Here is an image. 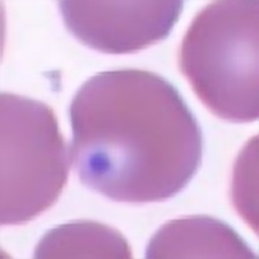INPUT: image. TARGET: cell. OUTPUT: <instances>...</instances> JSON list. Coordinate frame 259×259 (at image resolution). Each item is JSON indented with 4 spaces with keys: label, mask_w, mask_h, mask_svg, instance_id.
I'll use <instances>...</instances> for the list:
<instances>
[{
    "label": "cell",
    "mask_w": 259,
    "mask_h": 259,
    "mask_svg": "<svg viewBox=\"0 0 259 259\" xmlns=\"http://www.w3.org/2000/svg\"><path fill=\"white\" fill-rule=\"evenodd\" d=\"M70 121L80 182L111 200H167L186 188L201 164L196 117L178 89L155 73H99L73 97Z\"/></svg>",
    "instance_id": "6da1fadb"
},
{
    "label": "cell",
    "mask_w": 259,
    "mask_h": 259,
    "mask_svg": "<svg viewBox=\"0 0 259 259\" xmlns=\"http://www.w3.org/2000/svg\"><path fill=\"white\" fill-rule=\"evenodd\" d=\"M258 3L217 2L196 15L178 65L200 101L233 123L258 118Z\"/></svg>",
    "instance_id": "7a4b0ae2"
},
{
    "label": "cell",
    "mask_w": 259,
    "mask_h": 259,
    "mask_svg": "<svg viewBox=\"0 0 259 259\" xmlns=\"http://www.w3.org/2000/svg\"><path fill=\"white\" fill-rule=\"evenodd\" d=\"M70 153L49 105L2 94V224L23 225L51 207L66 185Z\"/></svg>",
    "instance_id": "3957f363"
},
{
    "label": "cell",
    "mask_w": 259,
    "mask_h": 259,
    "mask_svg": "<svg viewBox=\"0 0 259 259\" xmlns=\"http://www.w3.org/2000/svg\"><path fill=\"white\" fill-rule=\"evenodd\" d=\"M183 2H60L68 31L104 54L143 50L168 37L183 11Z\"/></svg>",
    "instance_id": "277c9868"
},
{
    "label": "cell",
    "mask_w": 259,
    "mask_h": 259,
    "mask_svg": "<svg viewBox=\"0 0 259 259\" xmlns=\"http://www.w3.org/2000/svg\"><path fill=\"white\" fill-rule=\"evenodd\" d=\"M147 258H254L251 246L226 222L196 215L169 221L157 230L146 249Z\"/></svg>",
    "instance_id": "5b68a950"
},
{
    "label": "cell",
    "mask_w": 259,
    "mask_h": 259,
    "mask_svg": "<svg viewBox=\"0 0 259 259\" xmlns=\"http://www.w3.org/2000/svg\"><path fill=\"white\" fill-rule=\"evenodd\" d=\"M34 257L131 258L132 252L118 230L94 221H75L49 230L36 246Z\"/></svg>",
    "instance_id": "8992f818"
}]
</instances>
